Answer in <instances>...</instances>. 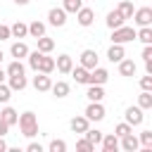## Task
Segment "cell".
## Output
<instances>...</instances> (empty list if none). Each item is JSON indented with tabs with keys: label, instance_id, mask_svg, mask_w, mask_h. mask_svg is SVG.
I'll use <instances>...</instances> for the list:
<instances>
[{
	"label": "cell",
	"instance_id": "f1b7e54d",
	"mask_svg": "<svg viewBox=\"0 0 152 152\" xmlns=\"http://www.w3.org/2000/svg\"><path fill=\"white\" fill-rule=\"evenodd\" d=\"M135 38L140 40V43H152V28L150 26H140V31H135Z\"/></svg>",
	"mask_w": 152,
	"mask_h": 152
},
{
	"label": "cell",
	"instance_id": "ee69618b",
	"mask_svg": "<svg viewBox=\"0 0 152 152\" xmlns=\"http://www.w3.org/2000/svg\"><path fill=\"white\" fill-rule=\"evenodd\" d=\"M7 131H10V126H7V124L0 119V135H7Z\"/></svg>",
	"mask_w": 152,
	"mask_h": 152
},
{
	"label": "cell",
	"instance_id": "52a82bcc",
	"mask_svg": "<svg viewBox=\"0 0 152 152\" xmlns=\"http://www.w3.org/2000/svg\"><path fill=\"white\" fill-rule=\"evenodd\" d=\"M50 86H52L50 74H40V71H36V76H33V88L40 90V93H45V90H50Z\"/></svg>",
	"mask_w": 152,
	"mask_h": 152
},
{
	"label": "cell",
	"instance_id": "7a4b0ae2",
	"mask_svg": "<svg viewBox=\"0 0 152 152\" xmlns=\"http://www.w3.org/2000/svg\"><path fill=\"white\" fill-rule=\"evenodd\" d=\"M131 40H135V28H133V26L121 24L119 28H112V43L124 45V43H131Z\"/></svg>",
	"mask_w": 152,
	"mask_h": 152
},
{
	"label": "cell",
	"instance_id": "ffe728a7",
	"mask_svg": "<svg viewBox=\"0 0 152 152\" xmlns=\"http://www.w3.org/2000/svg\"><path fill=\"white\" fill-rule=\"evenodd\" d=\"M69 74L74 76L76 83H88V69H86V66H81V64H78V66H71Z\"/></svg>",
	"mask_w": 152,
	"mask_h": 152
},
{
	"label": "cell",
	"instance_id": "484cf974",
	"mask_svg": "<svg viewBox=\"0 0 152 152\" xmlns=\"http://www.w3.org/2000/svg\"><path fill=\"white\" fill-rule=\"evenodd\" d=\"M36 40H38V50H40V52H45V55H48V52H52V50H55V40H52V38L40 36V38H36Z\"/></svg>",
	"mask_w": 152,
	"mask_h": 152
},
{
	"label": "cell",
	"instance_id": "9a60e30c",
	"mask_svg": "<svg viewBox=\"0 0 152 152\" xmlns=\"http://www.w3.org/2000/svg\"><path fill=\"white\" fill-rule=\"evenodd\" d=\"M55 66H57V71H59V74H69V71H71V66H74V59H71L69 55H59V57L55 59Z\"/></svg>",
	"mask_w": 152,
	"mask_h": 152
},
{
	"label": "cell",
	"instance_id": "b9f144b4",
	"mask_svg": "<svg viewBox=\"0 0 152 152\" xmlns=\"http://www.w3.org/2000/svg\"><path fill=\"white\" fill-rule=\"evenodd\" d=\"M142 59H152V43H147L145 48H142V55H140Z\"/></svg>",
	"mask_w": 152,
	"mask_h": 152
},
{
	"label": "cell",
	"instance_id": "8d00e7d4",
	"mask_svg": "<svg viewBox=\"0 0 152 152\" xmlns=\"http://www.w3.org/2000/svg\"><path fill=\"white\" fill-rule=\"evenodd\" d=\"M48 150H50V152H64V150H66V142H64V140H57V138H55V140H50Z\"/></svg>",
	"mask_w": 152,
	"mask_h": 152
},
{
	"label": "cell",
	"instance_id": "cb8c5ba5",
	"mask_svg": "<svg viewBox=\"0 0 152 152\" xmlns=\"http://www.w3.org/2000/svg\"><path fill=\"white\" fill-rule=\"evenodd\" d=\"M86 97H88L90 102H102V97H104L102 86H90V88H88V93H86Z\"/></svg>",
	"mask_w": 152,
	"mask_h": 152
},
{
	"label": "cell",
	"instance_id": "ac0fdd59",
	"mask_svg": "<svg viewBox=\"0 0 152 152\" xmlns=\"http://www.w3.org/2000/svg\"><path fill=\"white\" fill-rule=\"evenodd\" d=\"M135 71H138V66H135L133 59H121L119 62V74L121 76H135Z\"/></svg>",
	"mask_w": 152,
	"mask_h": 152
},
{
	"label": "cell",
	"instance_id": "d6986e66",
	"mask_svg": "<svg viewBox=\"0 0 152 152\" xmlns=\"http://www.w3.org/2000/svg\"><path fill=\"white\" fill-rule=\"evenodd\" d=\"M104 21H107V26H109V28H119L121 24H126V19L119 14V10H112V12L107 14V19H104Z\"/></svg>",
	"mask_w": 152,
	"mask_h": 152
},
{
	"label": "cell",
	"instance_id": "7c38bea8",
	"mask_svg": "<svg viewBox=\"0 0 152 152\" xmlns=\"http://www.w3.org/2000/svg\"><path fill=\"white\" fill-rule=\"evenodd\" d=\"M76 19H78L81 26H90V24L95 21V12H93L90 7H81V10L76 12Z\"/></svg>",
	"mask_w": 152,
	"mask_h": 152
},
{
	"label": "cell",
	"instance_id": "8fae6325",
	"mask_svg": "<svg viewBox=\"0 0 152 152\" xmlns=\"http://www.w3.org/2000/svg\"><path fill=\"white\" fill-rule=\"evenodd\" d=\"M119 147H124L126 152H135V150L140 147V140H138L133 133H126V135H121V142H119Z\"/></svg>",
	"mask_w": 152,
	"mask_h": 152
},
{
	"label": "cell",
	"instance_id": "bcb514c9",
	"mask_svg": "<svg viewBox=\"0 0 152 152\" xmlns=\"http://www.w3.org/2000/svg\"><path fill=\"white\" fill-rule=\"evenodd\" d=\"M5 150H7V142H5V140H2V135H0V152H5Z\"/></svg>",
	"mask_w": 152,
	"mask_h": 152
},
{
	"label": "cell",
	"instance_id": "83f0119b",
	"mask_svg": "<svg viewBox=\"0 0 152 152\" xmlns=\"http://www.w3.org/2000/svg\"><path fill=\"white\" fill-rule=\"evenodd\" d=\"M83 135H86V140H90L93 145H100V140H102V135H104V133H102V131H97V128H90V126H88Z\"/></svg>",
	"mask_w": 152,
	"mask_h": 152
},
{
	"label": "cell",
	"instance_id": "1f68e13d",
	"mask_svg": "<svg viewBox=\"0 0 152 152\" xmlns=\"http://www.w3.org/2000/svg\"><path fill=\"white\" fill-rule=\"evenodd\" d=\"M81 7H83V0H64V7H62V10H64L66 14H76Z\"/></svg>",
	"mask_w": 152,
	"mask_h": 152
},
{
	"label": "cell",
	"instance_id": "ba28073f",
	"mask_svg": "<svg viewBox=\"0 0 152 152\" xmlns=\"http://www.w3.org/2000/svg\"><path fill=\"white\" fill-rule=\"evenodd\" d=\"M81 66H86L88 71L97 66V52L95 50H83L81 52Z\"/></svg>",
	"mask_w": 152,
	"mask_h": 152
},
{
	"label": "cell",
	"instance_id": "60d3db41",
	"mask_svg": "<svg viewBox=\"0 0 152 152\" xmlns=\"http://www.w3.org/2000/svg\"><path fill=\"white\" fill-rule=\"evenodd\" d=\"M7 38H12V33H10V26L0 24V40H7Z\"/></svg>",
	"mask_w": 152,
	"mask_h": 152
},
{
	"label": "cell",
	"instance_id": "c3c4849f",
	"mask_svg": "<svg viewBox=\"0 0 152 152\" xmlns=\"http://www.w3.org/2000/svg\"><path fill=\"white\" fill-rule=\"evenodd\" d=\"M14 2H17V5H28L31 0H14Z\"/></svg>",
	"mask_w": 152,
	"mask_h": 152
},
{
	"label": "cell",
	"instance_id": "44dd1931",
	"mask_svg": "<svg viewBox=\"0 0 152 152\" xmlns=\"http://www.w3.org/2000/svg\"><path fill=\"white\" fill-rule=\"evenodd\" d=\"M50 90H52L55 97H66V95H69V83H66V81H57V83L50 86Z\"/></svg>",
	"mask_w": 152,
	"mask_h": 152
},
{
	"label": "cell",
	"instance_id": "2e32d148",
	"mask_svg": "<svg viewBox=\"0 0 152 152\" xmlns=\"http://www.w3.org/2000/svg\"><path fill=\"white\" fill-rule=\"evenodd\" d=\"M69 126H71V131L74 133H86V128L90 126V121L86 119V114L83 116H74L71 121H69Z\"/></svg>",
	"mask_w": 152,
	"mask_h": 152
},
{
	"label": "cell",
	"instance_id": "3957f363",
	"mask_svg": "<svg viewBox=\"0 0 152 152\" xmlns=\"http://www.w3.org/2000/svg\"><path fill=\"white\" fill-rule=\"evenodd\" d=\"M107 78H109V71L102 69V66H95V69L88 71V86H104Z\"/></svg>",
	"mask_w": 152,
	"mask_h": 152
},
{
	"label": "cell",
	"instance_id": "5b68a950",
	"mask_svg": "<svg viewBox=\"0 0 152 152\" xmlns=\"http://www.w3.org/2000/svg\"><path fill=\"white\" fill-rule=\"evenodd\" d=\"M86 119H88V121H102V119H104V107H102V102H90V104L86 107Z\"/></svg>",
	"mask_w": 152,
	"mask_h": 152
},
{
	"label": "cell",
	"instance_id": "4fadbf2b",
	"mask_svg": "<svg viewBox=\"0 0 152 152\" xmlns=\"http://www.w3.org/2000/svg\"><path fill=\"white\" fill-rule=\"evenodd\" d=\"M124 57H126V50H124V45H119V43H112V48L107 50V59H109V62H116V64H119V62H121Z\"/></svg>",
	"mask_w": 152,
	"mask_h": 152
},
{
	"label": "cell",
	"instance_id": "f6af8a7d",
	"mask_svg": "<svg viewBox=\"0 0 152 152\" xmlns=\"http://www.w3.org/2000/svg\"><path fill=\"white\" fill-rule=\"evenodd\" d=\"M145 71L152 76V59H145Z\"/></svg>",
	"mask_w": 152,
	"mask_h": 152
},
{
	"label": "cell",
	"instance_id": "ab89813d",
	"mask_svg": "<svg viewBox=\"0 0 152 152\" xmlns=\"http://www.w3.org/2000/svg\"><path fill=\"white\" fill-rule=\"evenodd\" d=\"M140 88H142V90H152V76H150V74L140 78Z\"/></svg>",
	"mask_w": 152,
	"mask_h": 152
},
{
	"label": "cell",
	"instance_id": "7dc6e473",
	"mask_svg": "<svg viewBox=\"0 0 152 152\" xmlns=\"http://www.w3.org/2000/svg\"><path fill=\"white\" fill-rule=\"evenodd\" d=\"M5 78H7V74H5L2 69H0V83H5Z\"/></svg>",
	"mask_w": 152,
	"mask_h": 152
},
{
	"label": "cell",
	"instance_id": "f35d334b",
	"mask_svg": "<svg viewBox=\"0 0 152 152\" xmlns=\"http://www.w3.org/2000/svg\"><path fill=\"white\" fill-rule=\"evenodd\" d=\"M76 150H78V152H93V150H95V145H93L90 140H86V138H83V140H78V142H76Z\"/></svg>",
	"mask_w": 152,
	"mask_h": 152
},
{
	"label": "cell",
	"instance_id": "277c9868",
	"mask_svg": "<svg viewBox=\"0 0 152 152\" xmlns=\"http://www.w3.org/2000/svg\"><path fill=\"white\" fill-rule=\"evenodd\" d=\"M131 19H133L138 26H150V24H152V7H140V10H135Z\"/></svg>",
	"mask_w": 152,
	"mask_h": 152
},
{
	"label": "cell",
	"instance_id": "603a6c76",
	"mask_svg": "<svg viewBox=\"0 0 152 152\" xmlns=\"http://www.w3.org/2000/svg\"><path fill=\"white\" fill-rule=\"evenodd\" d=\"M10 33H12L14 38H26V36H28V26H26L24 21H17V24L10 26Z\"/></svg>",
	"mask_w": 152,
	"mask_h": 152
},
{
	"label": "cell",
	"instance_id": "7bdbcfd3",
	"mask_svg": "<svg viewBox=\"0 0 152 152\" xmlns=\"http://www.w3.org/2000/svg\"><path fill=\"white\" fill-rule=\"evenodd\" d=\"M26 150H28V152H43V145H40V142H28Z\"/></svg>",
	"mask_w": 152,
	"mask_h": 152
},
{
	"label": "cell",
	"instance_id": "7402d4cb",
	"mask_svg": "<svg viewBox=\"0 0 152 152\" xmlns=\"http://www.w3.org/2000/svg\"><path fill=\"white\" fill-rule=\"evenodd\" d=\"M0 119H2L7 126H14V124H17V119H19V114H17V109H12V107H5V109L0 112Z\"/></svg>",
	"mask_w": 152,
	"mask_h": 152
},
{
	"label": "cell",
	"instance_id": "d6a6232c",
	"mask_svg": "<svg viewBox=\"0 0 152 152\" xmlns=\"http://www.w3.org/2000/svg\"><path fill=\"white\" fill-rule=\"evenodd\" d=\"M138 107H140V109H150V107H152V93H150V90H142V93H140Z\"/></svg>",
	"mask_w": 152,
	"mask_h": 152
},
{
	"label": "cell",
	"instance_id": "d590c367",
	"mask_svg": "<svg viewBox=\"0 0 152 152\" xmlns=\"http://www.w3.org/2000/svg\"><path fill=\"white\" fill-rule=\"evenodd\" d=\"M126 133H133V126H131V124H126V121H124V124H116L114 135H119V138H121V135H126Z\"/></svg>",
	"mask_w": 152,
	"mask_h": 152
},
{
	"label": "cell",
	"instance_id": "836d02e7",
	"mask_svg": "<svg viewBox=\"0 0 152 152\" xmlns=\"http://www.w3.org/2000/svg\"><path fill=\"white\" fill-rule=\"evenodd\" d=\"M140 142H142V152H152V131H142Z\"/></svg>",
	"mask_w": 152,
	"mask_h": 152
},
{
	"label": "cell",
	"instance_id": "4316f807",
	"mask_svg": "<svg viewBox=\"0 0 152 152\" xmlns=\"http://www.w3.org/2000/svg\"><path fill=\"white\" fill-rule=\"evenodd\" d=\"M116 10H119V14H121L124 19H131V17H133V12H135V10H133V2H131V0H121Z\"/></svg>",
	"mask_w": 152,
	"mask_h": 152
},
{
	"label": "cell",
	"instance_id": "f546056e",
	"mask_svg": "<svg viewBox=\"0 0 152 152\" xmlns=\"http://www.w3.org/2000/svg\"><path fill=\"white\" fill-rule=\"evenodd\" d=\"M5 74H7V76H21V74H24V64H21V59L10 62V66H7Z\"/></svg>",
	"mask_w": 152,
	"mask_h": 152
},
{
	"label": "cell",
	"instance_id": "d4e9b609",
	"mask_svg": "<svg viewBox=\"0 0 152 152\" xmlns=\"http://www.w3.org/2000/svg\"><path fill=\"white\" fill-rule=\"evenodd\" d=\"M28 36H33V38H40V36H45V24L43 21H31L28 24Z\"/></svg>",
	"mask_w": 152,
	"mask_h": 152
},
{
	"label": "cell",
	"instance_id": "74e56055",
	"mask_svg": "<svg viewBox=\"0 0 152 152\" xmlns=\"http://www.w3.org/2000/svg\"><path fill=\"white\" fill-rule=\"evenodd\" d=\"M10 97H12V88H10V86H5V83H0V102H2V104H7V102H10Z\"/></svg>",
	"mask_w": 152,
	"mask_h": 152
},
{
	"label": "cell",
	"instance_id": "681fc988",
	"mask_svg": "<svg viewBox=\"0 0 152 152\" xmlns=\"http://www.w3.org/2000/svg\"><path fill=\"white\" fill-rule=\"evenodd\" d=\"M2 57H5V52H2V50H0V62H2Z\"/></svg>",
	"mask_w": 152,
	"mask_h": 152
},
{
	"label": "cell",
	"instance_id": "e0dca14e",
	"mask_svg": "<svg viewBox=\"0 0 152 152\" xmlns=\"http://www.w3.org/2000/svg\"><path fill=\"white\" fill-rule=\"evenodd\" d=\"M36 71H40V74H52L55 71V59L52 57H48L45 52H43V57H40V62H38V69Z\"/></svg>",
	"mask_w": 152,
	"mask_h": 152
},
{
	"label": "cell",
	"instance_id": "5bb4252c",
	"mask_svg": "<svg viewBox=\"0 0 152 152\" xmlns=\"http://www.w3.org/2000/svg\"><path fill=\"white\" fill-rule=\"evenodd\" d=\"M10 55H12L14 59H24V57L28 55V45H26L24 40H17V43H12V48H10Z\"/></svg>",
	"mask_w": 152,
	"mask_h": 152
},
{
	"label": "cell",
	"instance_id": "30bf717a",
	"mask_svg": "<svg viewBox=\"0 0 152 152\" xmlns=\"http://www.w3.org/2000/svg\"><path fill=\"white\" fill-rule=\"evenodd\" d=\"M100 145H102V150H104V152H116V150H119V135L107 133V135H102Z\"/></svg>",
	"mask_w": 152,
	"mask_h": 152
},
{
	"label": "cell",
	"instance_id": "9c48e42d",
	"mask_svg": "<svg viewBox=\"0 0 152 152\" xmlns=\"http://www.w3.org/2000/svg\"><path fill=\"white\" fill-rule=\"evenodd\" d=\"M142 109L140 107H128L126 109V124H131V126H140L142 124Z\"/></svg>",
	"mask_w": 152,
	"mask_h": 152
},
{
	"label": "cell",
	"instance_id": "4dcf8cb0",
	"mask_svg": "<svg viewBox=\"0 0 152 152\" xmlns=\"http://www.w3.org/2000/svg\"><path fill=\"white\" fill-rule=\"evenodd\" d=\"M10 78V88L12 90H24L26 88V76L21 74V76H7Z\"/></svg>",
	"mask_w": 152,
	"mask_h": 152
},
{
	"label": "cell",
	"instance_id": "6da1fadb",
	"mask_svg": "<svg viewBox=\"0 0 152 152\" xmlns=\"http://www.w3.org/2000/svg\"><path fill=\"white\" fill-rule=\"evenodd\" d=\"M17 124H19V128H21V135H26V138L38 135V119H36L33 112H24V114H19Z\"/></svg>",
	"mask_w": 152,
	"mask_h": 152
},
{
	"label": "cell",
	"instance_id": "e575fe53",
	"mask_svg": "<svg viewBox=\"0 0 152 152\" xmlns=\"http://www.w3.org/2000/svg\"><path fill=\"white\" fill-rule=\"evenodd\" d=\"M26 57H28V66L36 71V69H38V62H40V57H43V52H40V50H33V52L28 50V55H26Z\"/></svg>",
	"mask_w": 152,
	"mask_h": 152
},
{
	"label": "cell",
	"instance_id": "8992f818",
	"mask_svg": "<svg viewBox=\"0 0 152 152\" xmlns=\"http://www.w3.org/2000/svg\"><path fill=\"white\" fill-rule=\"evenodd\" d=\"M48 21H50L52 26H64V24H66V12H64L62 7H52V10L48 12Z\"/></svg>",
	"mask_w": 152,
	"mask_h": 152
}]
</instances>
